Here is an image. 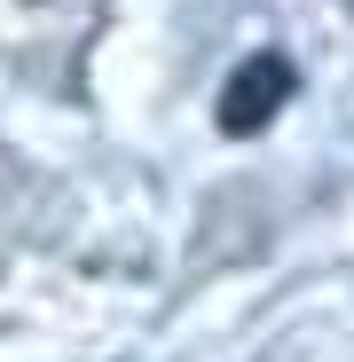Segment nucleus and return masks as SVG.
Wrapping results in <instances>:
<instances>
[{"mask_svg": "<svg viewBox=\"0 0 354 362\" xmlns=\"http://www.w3.org/2000/svg\"><path fill=\"white\" fill-rule=\"evenodd\" d=\"M291 87H300L291 55H276V47L244 55V64L228 71V87H220V134H260L268 118L291 103Z\"/></svg>", "mask_w": 354, "mask_h": 362, "instance_id": "1", "label": "nucleus"}]
</instances>
